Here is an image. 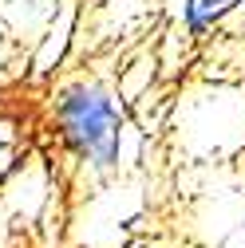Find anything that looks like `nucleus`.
Instances as JSON below:
<instances>
[{
	"mask_svg": "<svg viewBox=\"0 0 245 248\" xmlns=\"http://www.w3.org/2000/svg\"><path fill=\"white\" fill-rule=\"evenodd\" d=\"M55 130L91 170L111 173L122 150V110L99 83H71L55 99Z\"/></svg>",
	"mask_w": 245,
	"mask_h": 248,
	"instance_id": "f257e3e1",
	"label": "nucleus"
},
{
	"mask_svg": "<svg viewBox=\"0 0 245 248\" xmlns=\"http://www.w3.org/2000/svg\"><path fill=\"white\" fill-rule=\"evenodd\" d=\"M229 4H233V0H186V8H182V20H186V28L198 36V32H206V28L218 20Z\"/></svg>",
	"mask_w": 245,
	"mask_h": 248,
	"instance_id": "f03ea898",
	"label": "nucleus"
},
{
	"mask_svg": "<svg viewBox=\"0 0 245 248\" xmlns=\"http://www.w3.org/2000/svg\"><path fill=\"white\" fill-rule=\"evenodd\" d=\"M8 146H12V142H8V134H4V130H0V154H4Z\"/></svg>",
	"mask_w": 245,
	"mask_h": 248,
	"instance_id": "7ed1b4c3",
	"label": "nucleus"
}]
</instances>
